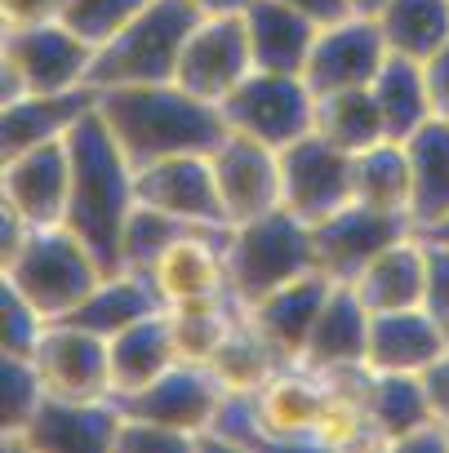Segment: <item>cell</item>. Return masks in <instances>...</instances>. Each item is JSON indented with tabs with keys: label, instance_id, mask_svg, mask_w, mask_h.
Listing matches in <instances>:
<instances>
[{
	"label": "cell",
	"instance_id": "cell-1",
	"mask_svg": "<svg viewBox=\"0 0 449 453\" xmlns=\"http://www.w3.org/2000/svg\"><path fill=\"white\" fill-rule=\"evenodd\" d=\"M67 151H72V196L63 226H72L107 272H120V236L138 204V169L112 138L107 120L98 116V103L72 125Z\"/></svg>",
	"mask_w": 449,
	"mask_h": 453
},
{
	"label": "cell",
	"instance_id": "cell-2",
	"mask_svg": "<svg viewBox=\"0 0 449 453\" xmlns=\"http://www.w3.org/2000/svg\"><path fill=\"white\" fill-rule=\"evenodd\" d=\"M98 116L134 169L169 156H209L228 134V120L213 103L182 94L174 81L98 89Z\"/></svg>",
	"mask_w": 449,
	"mask_h": 453
},
{
	"label": "cell",
	"instance_id": "cell-3",
	"mask_svg": "<svg viewBox=\"0 0 449 453\" xmlns=\"http://www.w3.org/2000/svg\"><path fill=\"white\" fill-rule=\"evenodd\" d=\"M205 14L191 0H147V5L94 50L89 89H125V85H165L174 81L178 54L191 27Z\"/></svg>",
	"mask_w": 449,
	"mask_h": 453
},
{
	"label": "cell",
	"instance_id": "cell-4",
	"mask_svg": "<svg viewBox=\"0 0 449 453\" xmlns=\"http://www.w3.org/2000/svg\"><path fill=\"white\" fill-rule=\"evenodd\" d=\"M0 276L54 325V320H67L94 294L107 267L72 226H36L23 241V250L0 263Z\"/></svg>",
	"mask_w": 449,
	"mask_h": 453
},
{
	"label": "cell",
	"instance_id": "cell-5",
	"mask_svg": "<svg viewBox=\"0 0 449 453\" xmlns=\"http://www.w3.org/2000/svg\"><path fill=\"white\" fill-rule=\"evenodd\" d=\"M228 285L241 307L259 303L263 294L316 272L312 250V222H303L290 209H272L263 218L236 222L228 232Z\"/></svg>",
	"mask_w": 449,
	"mask_h": 453
},
{
	"label": "cell",
	"instance_id": "cell-6",
	"mask_svg": "<svg viewBox=\"0 0 449 453\" xmlns=\"http://www.w3.org/2000/svg\"><path fill=\"white\" fill-rule=\"evenodd\" d=\"M94 45L63 23L0 27V103L27 94H67L89 85Z\"/></svg>",
	"mask_w": 449,
	"mask_h": 453
},
{
	"label": "cell",
	"instance_id": "cell-7",
	"mask_svg": "<svg viewBox=\"0 0 449 453\" xmlns=\"http://www.w3.org/2000/svg\"><path fill=\"white\" fill-rule=\"evenodd\" d=\"M218 111H222L232 134L259 138L276 151L316 129L312 85L303 76H285V72H250L228 98H222Z\"/></svg>",
	"mask_w": 449,
	"mask_h": 453
},
{
	"label": "cell",
	"instance_id": "cell-8",
	"mask_svg": "<svg viewBox=\"0 0 449 453\" xmlns=\"http://www.w3.org/2000/svg\"><path fill=\"white\" fill-rule=\"evenodd\" d=\"M356 200V156L321 138L316 129L281 147V209L303 222H321Z\"/></svg>",
	"mask_w": 449,
	"mask_h": 453
},
{
	"label": "cell",
	"instance_id": "cell-9",
	"mask_svg": "<svg viewBox=\"0 0 449 453\" xmlns=\"http://www.w3.org/2000/svg\"><path fill=\"white\" fill-rule=\"evenodd\" d=\"M254 72V58H250V36H245V19L241 14H205L182 54H178V67H174V85L200 103H213L222 107L245 76Z\"/></svg>",
	"mask_w": 449,
	"mask_h": 453
},
{
	"label": "cell",
	"instance_id": "cell-10",
	"mask_svg": "<svg viewBox=\"0 0 449 453\" xmlns=\"http://www.w3.org/2000/svg\"><path fill=\"white\" fill-rule=\"evenodd\" d=\"M409 232H414V222L405 213H387V209L352 200V204L334 209L329 218L312 222L316 272H325L334 285H347L374 254H383L391 241H400Z\"/></svg>",
	"mask_w": 449,
	"mask_h": 453
},
{
	"label": "cell",
	"instance_id": "cell-11",
	"mask_svg": "<svg viewBox=\"0 0 449 453\" xmlns=\"http://www.w3.org/2000/svg\"><path fill=\"white\" fill-rule=\"evenodd\" d=\"M125 426V413L116 395L103 400H63L45 395L36 418L23 426V435L5 440V449H27V453H107L116 449Z\"/></svg>",
	"mask_w": 449,
	"mask_h": 453
},
{
	"label": "cell",
	"instance_id": "cell-12",
	"mask_svg": "<svg viewBox=\"0 0 449 453\" xmlns=\"http://www.w3.org/2000/svg\"><path fill=\"white\" fill-rule=\"evenodd\" d=\"M387 41L378 32V19L369 14H347L329 27L316 32V45L307 54L303 81L312 94H343V89H369L378 67L387 63Z\"/></svg>",
	"mask_w": 449,
	"mask_h": 453
},
{
	"label": "cell",
	"instance_id": "cell-13",
	"mask_svg": "<svg viewBox=\"0 0 449 453\" xmlns=\"http://www.w3.org/2000/svg\"><path fill=\"white\" fill-rule=\"evenodd\" d=\"M222 395H228V387L213 378L209 365L178 360L169 373H160L156 382H147L134 395H120L116 404L125 418H147V422H160V426H174V431L200 440L213 409L222 404Z\"/></svg>",
	"mask_w": 449,
	"mask_h": 453
},
{
	"label": "cell",
	"instance_id": "cell-14",
	"mask_svg": "<svg viewBox=\"0 0 449 453\" xmlns=\"http://www.w3.org/2000/svg\"><path fill=\"white\" fill-rule=\"evenodd\" d=\"M209 169H213L232 226L281 209V151L276 147L228 129L222 142L209 151Z\"/></svg>",
	"mask_w": 449,
	"mask_h": 453
},
{
	"label": "cell",
	"instance_id": "cell-15",
	"mask_svg": "<svg viewBox=\"0 0 449 453\" xmlns=\"http://www.w3.org/2000/svg\"><path fill=\"white\" fill-rule=\"evenodd\" d=\"M72 196V151L67 138L27 147L0 160V204L19 209L32 226H63Z\"/></svg>",
	"mask_w": 449,
	"mask_h": 453
},
{
	"label": "cell",
	"instance_id": "cell-16",
	"mask_svg": "<svg viewBox=\"0 0 449 453\" xmlns=\"http://www.w3.org/2000/svg\"><path fill=\"white\" fill-rule=\"evenodd\" d=\"M138 200L200 232H228L232 218L218 196L209 156H169L138 169Z\"/></svg>",
	"mask_w": 449,
	"mask_h": 453
},
{
	"label": "cell",
	"instance_id": "cell-17",
	"mask_svg": "<svg viewBox=\"0 0 449 453\" xmlns=\"http://www.w3.org/2000/svg\"><path fill=\"white\" fill-rule=\"evenodd\" d=\"M232 232V226H228ZM228 232H187L147 267L156 294L165 307H191V303H213V298H232L228 285Z\"/></svg>",
	"mask_w": 449,
	"mask_h": 453
},
{
	"label": "cell",
	"instance_id": "cell-18",
	"mask_svg": "<svg viewBox=\"0 0 449 453\" xmlns=\"http://www.w3.org/2000/svg\"><path fill=\"white\" fill-rule=\"evenodd\" d=\"M45 391L63 395V400H103L112 395V356H107V338L72 325V320H54L36 351H32Z\"/></svg>",
	"mask_w": 449,
	"mask_h": 453
},
{
	"label": "cell",
	"instance_id": "cell-19",
	"mask_svg": "<svg viewBox=\"0 0 449 453\" xmlns=\"http://www.w3.org/2000/svg\"><path fill=\"white\" fill-rule=\"evenodd\" d=\"M329 400V378L307 369V365H281L259 391L254 409L272 444H312L316 418Z\"/></svg>",
	"mask_w": 449,
	"mask_h": 453
},
{
	"label": "cell",
	"instance_id": "cell-20",
	"mask_svg": "<svg viewBox=\"0 0 449 453\" xmlns=\"http://www.w3.org/2000/svg\"><path fill=\"white\" fill-rule=\"evenodd\" d=\"M329 289H334V280L325 272H307V276L263 294L259 303H250L245 316L281 351V360L294 365V360H303V347H307V338H312V329L321 320V307H325Z\"/></svg>",
	"mask_w": 449,
	"mask_h": 453
},
{
	"label": "cell",
	"instance_id": "cell-21",
	"mask_svg": "<svg viewBox=\"0 0 449 453\" xmlns=\"http://www.w3.org/2000/svg\"><path fill=\"white\" fill-rule=\"evenodd\" d=\"M347 285L365 303L369 316L422 307V285H427V245H422V232H409V236L391 241Z\"/></svg>",
	"mask_w": 449,
	"mask_h": 453
},
{
	"label": "cell",
	"instance_id": "cell-22",
	"mask_svg": "<svg viewBox=\"0 0 449 453\" xmlns=\"http://www.w3.org/2000/svg\"><path fill=\"white\" fill-rule=\"evenodd\" d=\"M365 351H369V311L365 303L352 294V285H334L325 307H321V320L303 347V360L307 369L334 378V373H352V369H365Z\"/></svg>",
	"mask_w": 449,
	"mask_h": 453
},
{
	"label": "cell",
	"instance_id": "cell-23",
	"mask_svg": "<svg viewBox=\"0 0 449 453\" xmlns=\"http://www.w3.org/2000/svg\"><path fill=\"white\" fill-rule=\"evenodd\" d=\"M98 89H67V94H27L14 103H0V160H10L27 147L67 138L72 125L94 111Z\"/></svg>",
	"mask_w": 449,
	"mask_h": 453
},
{
	"label": "cell",
	"instance_id": "cell-24",
	"mask_svg": "<svg viewBox=\"0 0 449 453\" xmlns=\"http://www.w3.org/2000/svg\"><path fill=\"white\" fill-rule=\"evenodd\" d=\"M449 347V338L440 334V325L422 311H383L369 316V351H365V369L374 373H422L440 351Z\"/></svg>",
	"mask_w": 449,
	"mask_h": 453
},
{
	"label": "cell",
	"instance_id": "cell-25",
	"mask_svg": "<svg viewBox=\"0 0 449 453\" xmlns=\"http://www.w3.org/2000/svg\"><path fill=\"white\" fill-rule=\"evenodd\" d=\"M245 19V36H250V58L254 72H285V76H303L307 54L316 45V23L303 19L298 10L281 5V0H250Z\"/></svg>",
	"mask_w": 449,
	"mask_h": 453
},
{
	"label": "cell",
	"instance_id": "cell-26",
	"mask_svg": "<svg viewBox=\"0 0 449 453\" xmlns=\"http://www.w3.org/2000/svg\"><path fill=\"white\" fill-rule=\"evenodd\" d=\"M409 160V222L431 232L449 218V120H427L405 138Z\"/></svg>",
	"mask_w": 449,
	"mask_h": 453
},
{
	"label": "cell",
	"instance_id": "cell-27",
	"mask_svg": "<svg viewBox=\"0 0 449 453\" xmlns=\"http://www.w3.org/2000/svg\"><path fill=\"white\" fill-rule=\"evenodd\" d=\"M107 356H112V395L116 400L134 395L147 382H156L160 373H169L182 360L169 311H156V316L120 329L116 338H107Z\"/></svg>",
	"mask_w": 449,
	"mask_h": 453
},
{
	"label": "cell",
	"instance_id": "cell-28",
	"mask_svg": "<svg viewBox=\"0 0 449 453\" xmlns=\"http://www.w3.org/2000/svg\"><path fill=\"white\" fill-rule=\"evenodd\" d=\"M156 311H169V307L160 303L151 276L120 267V272H107L94 285V294L67 320L81 325V329H89V334H98V338H116L120 329H129V325H138V320H147Z\"/></svg>",
	"mask_w": 449,
	"mask_h": 453
},
{
	"label": "cell",
	"instance_id": "cell-29",
	"mask_svg": "<svg viewBox=\"0 0 449 453\" xmlns=\"http://www.w3.org/2000/svg\"><path fill=\"white\" fill-rule=\"evenodd\" d=\"M360 404H365V413L378 431V444H391V449H400L414 431H422L431 422L422 378H414V373H374V369H365Z\"/></svg>",
	"mask_w": 449,
	"mask_h": 453
},
{
	"label": "cell",
	"instance_id": "cell-30",
	"mask_svg": "<svg viewBox=\"0 0 449 453\" xmlns=\"http://www.w3.org/2000/svg\"><path fill=\"white\" fill-rule=\"evenodd\" d=\"M378 111H383V125H387V138L405 142L418 125L431 120V94H427V67L414 63V58H400V54H387V63L378 67L374 85H369Z\"/></svg>",
	"mask_w": 449,
	"mask_h": 453
},
{
	"label": "cell",
	"instance_id": "cell-31",
	"mask_svg": "<svg viewBox=\"0 0 449 453\" xmlns=\"http://www.w3.org/2000/svg\"><path fill=\"white\" fill-rule=\"evenodd\" d=\"M378 32L391 54L431 63L449 45V0H387Z\"/></svg>",
	"mask_w": 449,
	"mask_h": 453
},
{
	"label": "cell",
	"instance_id": "cell-32",
	"mask_svg": "<svg viewBox=\"0 0 449 453\" xmlns=\"http://www.w3.org/2000/svg\"><path fill=\"white\" fill-rule=\"evenodd\" d=\"M209 369H213V378L228 387V391H259L281 365H290V360H281V351L250 325V316L241 311L236 316V325L228 329V338H222L218 347H213V356L205 360Z\"/></svg>",
	"mask_w": 449,
	"mask_h": 453
},
{
	"label": "cell",
	"instance_id": "cell-33",
	"mask_svg": "<svg viewBox=\"0 0 449 453\" xmlns=\"http://www.w3.org/2000/svg\"><path fill=\"white\" fill-rule=\"evenodd\" d=\"M316 134L356 156V151L383 142L387 125H383V111H378L369 89H343V94L316 98Z\"/></svg>",
	"mask_w": 449,
	"mask_h": 453
},
{
	"label": "cell",
	"instance_id": "cell-34",
	"mask_svg": "<svg viewBox=\"0 0 449 453\" xmlns=\"http://www.w3.org/2000/svg\"><path fill=\"white\" fill-rule=\"evenodd\" d=\"M356 200L409 218V160H405V142L383 138V142L356 151Z\"/></svg>",
	"mask_w": 449,
	"mask_h": 453
},
{
	"label": "cell",
	"instance_id": "cell-35",
	"mask_svg": "<svg viewBox=\"0 0 449 453\" xmlns=\"http://www.w3.org/2000/svg\"><path fill=\"white\" fill-rule=\"evenodd\" d=\"M245 307L236 298H213V303H191V307H169L174 320V338H178V356L205 365L213 356V347L228 338V329L236 325Z\"/></svg>",
	"mask_w": 449,
	"mask_h": 453
},
{
	"label": "cell",
	"instance_id": "cell-36",
	"mask_svg": "<svg viewBox=\"0 0 449 453\" xmlns=\"http://www.w3.org/2000/svg\"><path fill=\"white\" fill-rule=\"evenodd\" d=\"M45 395L50 391H45V378H41L36 360L5 351V369H0V444L23 435V426L36 418Z\"/></svg>",
	"mask_w": 449,
	"mask_h": 453
},
{
	"label": "cell",
	"instance_id": "cell-37",
	"mask_svg": "<svg viewBox=\"0 0 449 453\" xmlns=\"http://www.w3.org/2000/svg\"><path fill=\"white\" fill-rule=\"evenodd\" d=\"M182 232H187V222H178V218H169V213H160V209L138 200L129 222H125V236H120V267L147 272Z\"/></svg>",
	"mask_w": 449,
	"mask_h": 453
},
{
	"label": "cell",
	"instance_id": "cell-38",
	"mask_svg": "<svg viewBox=\"0 0 449 453\" xmlns=\"http://www.w3.org/2000/svg\"><path fill=\"white\" fill-rule=\"evenodd\" d=\"M200 444H222V449H272L263 422H259V409H254V395L250 391H228L222 404L213 409Z\"/></svg>",
	"mask_w": 449,
	"mask_h": 453
},
{
	"label": "cell",
	"instance_id": "cell-39",
	"mask_svg": "<svg viewBox=\"0 0 449 453\" xmlns=\"http://www.w3.org/2000/svg\"><path fill=\"white\" fill-rule=\"evenodd\" d=\"M147 5V0H63V10H58V23L67 32H76L85 45H103L112 41L138 10Z\"/></svg>",
	"mask_w": 449,
	"mask_h": 453
},
{
	"label": "cell",
	"instance_id": "cell-40",
	"mask_svg": "<svg viewBox=\"0 0 449 453\" xmlns=\"http://www.w3.org/2000/svg\"><path fill=\"white\" fill-rule=\"evenodd\" d=\"M422 245H427V285H422V311L440 325V334L449 338V241L440 236H427L422 232Z\"/></svg>",
	"mask_w": 449,
	"mask_h": 453
},
{
	"label": "cell",
	"instance_id": "cell-41",
	"mask_svg": "<svg viewBox=\"0 0 449 453\" xmlns=\"http://www.w3.org/2000/svg\"><path fill=\"white\" fill-rule=\"evenodd\" d=\"M45 329H50V320H45V316L19 294V289L5 285V351H14V356H32Z\"/></svg>",
	"mask_w": 449,
	"mask_h": 453
},
{
	"label": "cell",
	"instance_id": "cell-42",
	"mask_svg": "<svg viewBox=\"0 0 449 453\" xmlns=\"http://www.w3.org/2000/svg\"><path fill=\"white\" fill-rule=\"evenodd\" d=\"M191 444H200V440H191V435H182V431H174V426H160V422H147V418H125V426H120V440H116V449H125V453H147V449H191Z\"/></svg>",
	"mask_w": 449,
	"mask_h": 453
},
{
	"label": "cell",
	"instance_id": "cell-43",
	"mask_svg": "<svg viewBox=\"0 0 449 453\" xmlns=\"http://www.w3.org/2000/svg\"><path fill=\"white\" fill-rule=\"evenodd\" d=\"M63 0H0V27H36L58 23Z\"/></svg>",
	"mask_w": 449,
	"mask_h": 453
},
{
	"label": "cell",
	"instance_id": "cell-44",
	"mask_svg": "<svg viewBox=\"0 0 449 453\" xmlns=\"http://www.w3.org/2000/svg\"><path fill=\"white\" fill-rule=\"evenodd\" d=\"M422 378V391H427V404H431V418L449 426V347L418 373Z\"/></svg>",
	"mask_w": 449,
	"mask_h": 453
},
{
	"label": "cell",
	"instance_id": "cell-45",
	"mask_svg": "<svg viewBox=\"0 0 449 453\" xmlns=\"http://www.w3.org/2000/svg\"><path fill=\"white\" fill-rule=\"evenodd\" d=\"M427 67V94H431V116L436 120H449V45L431 58V63H422Z\"/></svg>",
	"mask_w": 449,
	"mask_h": 453
},
{
	"label": "cell",
	"instance_id": "cell-46",
	"mask_svg": "<svg viewBox=\"0 0 449 453\" xmlns=\"http://www.w3.org/2000/svg\"><path fill=\"white\" fill-rule=\"evenodd\" d=\"M281 5L298 10V14H303V19H312L316 27H329V23H338V19H347V14H352L347 0H281Z\"/></svg>",
	"mask_w": 449,
	"mask_h": 453
},
{
	"label": "cell",
	"instance_id": "cell-47",
	"mask_svg": "<svg viewBox=\"0 0 449 453\" xmlns=\"http://www.w3.org/2000/svg\"><path fill=\"white\" fill-rule=\"evenodd\" d=\"M200 14H245L250 0H191Z\"/></svg>",
	"mask_w": 449,
	"mask_h": 453
},
{
	"label": "cell",
	"instance_id": "cell-48",
	"mask_svg": "<svg viewBox=\"0 0 449 453\" xmlns=\"http://www.w3.org/2000/svg\"><path fill=\"white\" fill-rule=\"evenodd\" d=\"M347 5H352V14H369V19H378L387 0H347Z\"/></svg>",
	"mask_w": 449,
	"mask_h": 453
},
{
	"label": "cell",
	"instance_id": "cell-49",
	"mask_svg": "<svg viewBox=\"0 0 449 453\" xmlns=\"http://www.w3.org/2000/svg\"><path fill=\"white\" fill-rule=\"evenodd\" d=\"M427 236H440V241H449V218H445L440 226H431V232H427Z\"/></svg>",
	"mask_w": 449,
	"mask_h": 453
}]
</instances>
